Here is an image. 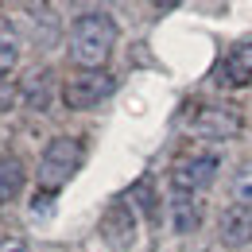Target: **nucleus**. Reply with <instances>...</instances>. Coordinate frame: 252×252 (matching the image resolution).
Returning a JSON list of instances; mask_svg holds the SVG:
<instances>
[{
    "mask_svg": "<svg viewBox=\"0 0 252 252\" xmlns=\"http://www.w3.org/2000/svg\"><path fill=\"white\" fill-rule=\"evenodd\" d=\"M117 47V20L109 12H86L70 28V59L82 70H101Z\"/></svg>",
    "mask_w": 252,
    "mask_h": 252,
    "instance_id": "nucleus-1",
    "label": "nucleus"
},
{
    "mask_svg": "<svg viewBox=\"0 0 252 252\" xmlns=\"http://www.w3.org/2000/svg\"><path fill=\"white\" fill-rule=\"evenodd\" d=\"M78 163H82V148H78V140H70V136H55V140L43 148V156H39V183H43V190L66 187V183L74 179Z\"/></svg>",
    "mask_w": 252,
    "mask_h": 252,
    "instance_id": "nucleus-2",
    "label": "nucleus"
},
{
    "mask_svg": "<svg viewBox=\"0 0 252 252\" xmlns=\"http://www.w3.org/2000/svg\"><path fill=\"white\" fill-rule=\"evenodd\" d=\"M113 74H105V70H78V74H70V82L63 86V101L70 109H94L101 105L105 97L113 94Z\"/></svg>",
    "mask_w": 252,
    "mask_h": 252,
    "instance_id": "nucleus-3",
    "label": "nucleus"
},
{
    "mask_svg": "<svg viewBox=\"0 0 252 252\" xmlns=\"http://www.w3.org/2000/svg\"><path fill=\"white\" fill-rule=\"evenodd\" d=\"M221 159L214 152H198V156H183L175 167H171V190L175 194H198L214 183Z\"/></svg>",
    "mask_w": 252,
    "mask_h": 252,
    "instance_id": "nucleus-4",
    "label": "nucleus"
},
{
    "mask_svg": "<svg viewBox=\"0 0 252 252\" xmlns=\"http://www.w3.org/2000/svg\"><path fill=\"white\" fill-rule=\"evenodd\" d=\"M190 132H194L198 140H229V136H237V132H241V117H237V113H229V109L210 105V109H202V113L194 117Z\"/></svg>",
    "mask_w": 252,
    "mask_h": 252,
    "instance_id": "nucleus-5",
    "label": "nucleus"
},
{
    "mask_svg": "<svg viewBox=\"0 0 252 252\" xmlns=\"http://www.w3.org/2000/svg\"><path fill=\"white\" fill-rule=\"evenodd\" d=\"M218 237L225 245H233V249L252 245V210L249 206H225L218 218Z\"/></svg>",
    "mask_w": 252,
    "mask_h": 252,
    "instance_id": "nucleus-6",
    "label": "nucleus"
},
{
    "mask_svg": "<svg viewBox=\"0 0 252 252\" xmlns=\"http://www.w3.org/2000/svg\"><path fill=\"white\" fill-rule=\"evenodd\" d=\"M225 86H249L252 82V43H233V51L218 66Z\"/></svg>",
    "mask_w": 252,
    "mask_h": 252,
    "instance_id": "nucleus-7",
    "label": "nucleus"
},
{
    "mask_svg": "<svg viewBox=\"0 0 252 252\" xmlns=\"http://www.w3.org/2000/svg\"><path fill=\"white\" fill-rule=\"evenodd\" d=\"M24 190V159L12 152H0V206L16 202Z\"/></svg>",
    "mask_w": 252,
    "mask_h": 252,
    "instance_id": "nucleus-8",
    "label": "nucleus"
},
{
    "mask_svg": "<svg viewBox=\"0 0 252 252\" xmlns=\"http://www.w3.org/2000/svg\"><path fill=\"white\" fill-rule=\"evenodd\" d=\"M171 225L179 233H190L202 225V206L194 194H171Z\"/></svg>",
    "mask_w": 252,
    "mask_h": 252,
    "instance_id": "nucleus-9",
    "label": "nucleus"
},
{
    "mask_svg": "<svg viewBox=\"0 0 252 252\" xmlns=\"http://www.w3.org/2000/svg\"><path fill=\"white\" fill-rule=\"evenodd\" d=\"M20 97L32 109H47L51 105V70H32V78L20 86Z\"/></svg>",
    "mask_w": 252,
    "mask_h": 252,
    "instance_id": "nucleus-10",
    "label": "nucleus"
},
{
    "mask_svg": "<svg viewBox=\"0 0 252 252\" xmlns=\"http://www.w3.org/2000/svg\"><path fill=\"white\" fill-rule=\"evenodd\" d=\"M229 198H233V206H249L252 210V159L237 167V175L229 183Z\"/></svg>",
    "mask_w": 252,
    "mask_h": 252,
    "instance_id": "nucleus-11",
    "label": "nucleus"
},
{
    "mask_svg": "<svg viewBox=\"0 0 252 252\" xmlns=\"http://www.w3.org/2000/svg\"><path fill=\"white\" fill-rule=\"evenodd\" d=\"M16 59H20V35L8 20H0V74L8 66H16Z\"/></svg>",
    "mask_w": 252,
    "mask_h": 252,
    "instance_id": "nucleus-12",
    "label": "nucleus"
},
{
    "mask_svg": "<svg viewBox=\"0 0 252 252\" xmlns=\"http://www.w3.org/2000/svg\"><path fill=\"white\" fill-rule=\"evenodd\" d=\"M16 97H20V90L12 86V78H4V74H0V113H4V109H12V105H16Z\"/></svg>",
    "mask_w": 252,
    "mask_h": 252,
    "instance_id": "nucleus-13",
    "label": "nucleus"
},
{
    "mask_svg": "<svg viewBox=\"0 0 252 252\" xmlns=\"http://www.w3.org/2000/svg\"><path fill=\"white\" fill-rule=\"evenodd\" d=\"M0 252H32V249H28L24 237H4V241H0Z\"/></svg>",
    "mask_w": 252,
    "mask_h": 252,
    "instance_id": "nucleus-14",
    "label": "nucleus"
}]
</instances>
